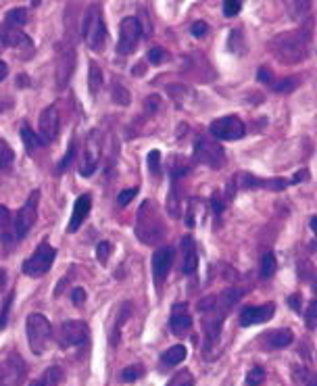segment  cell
I'll list each match as a JSON object with an SVG mask.
<instances>
[{"mask_svg": "<svg viewBox=\"0 0 317 386\" xmlns=\"http://www.w3.org/2000/svg\"><path fill=\"white\" fill-rule=\"evenodd\" d=\"M301 295H294V297H290V307L294 309V311H301Z\"/></svg>", "mask_w": 317, "mask_h": 386, "instance_id": "obj_47", "label": "cell"}, {"mask_svg": "<svg viewBox=\"0 0 317 386\" xmlns=\"http://www.w3.org/2000/svg\"><path fill=\"white\" fill-rule=\"evenodd\" d=\"M57 257V249L50 247L48 242H42L32 257H27L23 261V273L30 275V278H42V275L52 267Z\"/></svg>", "mask_w": 317, "mask_h": 386, "instance_id": "obj_7", "label": "cell"}, {"mask_svg": "<svg viewBox=\"0 0 317 386\" xmlns=\"http://www.w3.org/2000/svg\"><path fill=\"white\" fill-rule=\"evenodd\" d=\"M13 297H15V293H9V297H7L5 303H3V311H0V328L7 326V317H9V309H11Z\"/></svg>", "mask_w": 317, "mask_h": 386, "instance_id": "obj_41", "label": "cell"}, {"mask_svg": "<svg viewBox=\"0 0 317 386\" xmlns=\"http://www.w3.org/2000/svg\"><path fill=\"white\" fill-rule=\"evenodd\" d=\"M90 334V330L84 321L80 319H67L59 326V334H57V341L63 349H71V347H78L82 345Z\"/></svg>", "mask_w": 317, "mask_h": 386, "instance_id": "obj_11", "label": "cell"}, {"mask_svg": "<svg viewBox=\"0 0 317 386\" xmlns=\"http://www.w3.org/2000/svg\"><path fill=\"white\" fill-rule=\"evenodd\" d=\"M25 376L27 365L17 351L9 353L7 359L0 361V386H23Z\"/></svg>", "mask_w": 317, "mask_h": 386, "instance_id": "obj_9", "label": "cell"}, {"mask_svg": "<svg viewBox=\"0 0 317 386\" xmlns=\"http://www.w3.org/2000/svg\"><path fill=\"white\" fill-rule=\"evenodd\" d=\"M15 240V228H13V215L7 207H0V242H13Z\"/></svg>", "mask_w": 317, "mask_h": 386, "instance_id": "obj_23", "label": "cell"}, {"mask_svg": "<svg viewBox=\"0 0 317 386\" xmlns=\"http://www.w3.org/2000/svg\"><path fill=\"white\" fill-rule=\"evenodd\" d=\"M263 380H266V370L263 367H253L246 376V384L248 386H259Z\"/></svg>", "mask_w": 317, "mask_h": 386, "instance_id": "obj_35", "label": "cell"}, {"mask_svg": "<svg viewBox=\"0 0 317 386\" xmlns=\"http://www.w3.org/2000/svg\"><path fill=\"white\" fill-rule=\"evenodd\" d=\"M100 163V136L98 132H90L84 152H82V165H80V174L84 178H90Z\"/></svg>", "mask_w": 317, "mask_h": 386, "instance_id": "obj_13", "label": "cell"}, {"mask_svg": "<svg viewBox=\"0 0 317 386\" xmlns=\"http://www.w3.org/2000/svg\"><path fill=\"white\" fill-rule=\"evenodd\" d=\"M148 172L152 176L161 174V152L158 150H150V155H148Z\"/></svg>", "mask_w": 317, "mask_h": 386, "instance_id": "obj_33", "label": "cell"}, {"mask_svg": "<svg viewBox=\"0 0 317 386\" xmlns=\"http://www.w3.org/2000/svg\"><path fill=\"white\" fill-rule=\"evenodd\" d=\"M138 194V188H128V190H121L119 194H117V203H119V207H128L132 201H134V196Z\"/></svg>", "mask_w": 317, "mask_h": 386, "instance_id": "obj_38", "label": "cell"}, {"mask_svg": "<svg viewBox=\"0 0 317 386\" xmlns=\"http://www.w3.org/2000/svg\"><path fill=\"white\" fill-rule=\"evenodd\" d=\"M242 299V291L238 288H226L220 295L207 297L198 303V311L202 313V330H204V351L211 353L220 341L222 328L226 315L232 311V307Z\"/></svg>", "mask_w": 317, "mask_h": 386, "instance_id": "obj_1", "label": "cell"}, {"mask_svg": "<svg viewBox=\"0 0 317 386\" xmlns=\"http://www.w3.org/2000/svg\"><path fill=\"white\" fill-rule=\"evenodd\" d=\"M296 84H298L296 78H286V80H274V82H272V88H274L276 92H292V90L296 88Z\"/></svg>", "mask_w": 317, "mask_h": 386, "instance_id": "obj_32", "label": "cell"}, {"mask_svg": "<svg viewBox=\"0 0 317 386\" xmlns=\"http://www.w3.org/2000/svg\"><path fill=\"white\" fill-rule=\"evenodd\" d=\"M88 84H90V92L96 94L102 86V71L98 67L96 61H90V78H88Z\"/></svg>", "mask_w": 317, "mask_h": 386, "instance_id": "obj_28", "label": "cell"}, {"mask_svg": "<svg viewBox=\"0 0 317 386\" xmlns=\"http://www.w3.org/2000/svg\"><path fill=\"white\" fill-rule=\"evenodd\" d=\"M194 161L211 170H220L226 163V152L213 138H198L194 142Z\"/></svg>", "mask_w": 317, "mask_h": 386, "instance_id": "obj_6", "label": "cell"}, {"mask_svg": "<svg viewBox=\"0 0 317 386\" xmlns=\"http://www.w3.org/2000/svg\"><path fill=\"white\" fill-rule=\"evenodd\" d=\"M73 67H75V52L73 48L69 46L67 50H63L59 54V69H57V84L59 88H65L71 73H73Z\"/></svg>", "mask_w": 317, "mask_h": 386, "instance_id": "obj_20", "label": "cell"}, {"mask_svg": "<svg viewBox=\"0 0 317 386\" xmlns=\"http://www.w3.org/2000/svg\"><path fill=\"white\" fill-rule=\"evenodd\" d=\"M209 132L213 136V140H240L246 134V128L240 117L236 115H226L215 120L209 126Z\"/></svg>", "mask_w": 317, "mask_h": 386, "instance_id": "obj_10", "label": "cell"}, {"mask_svg": "<svg viewBox=\"0 0 317 386\" xmlns=\"http://www.w3.org/2000/svg\"><path fill=\"white\" fill-rule=\"evenodd\" d=\"M309 46H311V36L303 30L280 34L272 42V50L276 54V59L288 65L305 61L309 57Z\"/></svg>", "mask_w": 317, "mask_h": 386, "instance_id": "obj_3", "label": "cell"}, {"mask_svg": "<svg viewBox=\"0 0 317 386\" xmlns=\"http://www.w3.org/2000/svg\"><path fill=\"white\" fill-rule=\"evenodd\" d=\"M30 386H44V382H42V380H34V382H32Z\"/></svg>", "mask_w": 317, "mask_h": 386, "instance_id": "obj_48", "label": "cell"}, {"mask_svg": "<svg viewBox=\"0 0 317 386\" xmlns=\"http://www.w3.org/2000/svg\"><path fill=\"white\" fill-rule=\"evenodd\" d=\"M240 9H242V5L238 3V0H226V3H224V15H226V17L238 15Z\"/></svg>", "mask_w": 317, "mask_h": 386, "instance_id": "obj_40", "label": "cell"}, {"mask_svg": "<svg viewBox=\"0 0 317 386\" xmlns=\"http://www.w3.org/2000/svg\"><path fill=\"white\" fill-rule=\"evenodd\" d=\"M113 100L119 102L121 106L130 104V94H128V90L121 84H113Z\"/></svg>", "mask_w": 317, "mask_h": 386, "instance_id": "obj_36", "label": "cell"}, {"mask_svg": "<svg viewBox=\"0 0 317 386\" xmlns=\"http://www.w3.org/2000/svg\"><path fill=\"white\" fill-rule=\"evenodd\" d=\"M38 128H40V138L46 142H52L57 136H59V130H61V117H59V111L57 106H46L44 111L40 113V120H38Z\"/></svg>", "mask_w": 317, "mask_h": 386, "instance_id": "obj_14", "label": "cell"}, {"mask_svg": "<svg viewBox=\"0 0 317 386\" xmlns=\"http://www.w3.org/2000/svg\"><path fill=\"white\" fill-rule=\"evenodd\" d=\"M167 386H194V378H192L190 372L182 370V372H178V374L167 382Z\"/></svg>", "mask_w": 317, "mask_h": 386, "instance_id": "obj_30", "label": "cell"}, {"mask_svg": "<svg viewBox=\"0 0 317 386\" xmlns=\"http://www.w3.org/2000/svg\"><path fill=\"white\" fill-rule=\"evenodd\" d=\"M240 180L244 188H268V190H286L292 184V180H284V178L259 180L255 176H240Z\"/></svg>", "mask_w": 317, "mask_h": 386, "instance_id": "obj_21", "label": "cell"}, {"mask_svg": "<svg viewBox=\"0 0 317 386\" xmlns=\"http://www.w3.org/2000/svg\"><path fill=\"white\" fill-rule=\"evenodd\" d=\"M259 80H261L263 84L272 86V82H274V73H272L268 67H261V69H259Z\"/></svg>", "mask_w": 317, "mask_h": 386, "instance_id": "obj_43", "label": "cell"}, {"mask_svg": "<svg viewBox=\"0 0 317 386\" xmlns=\"http://www.w3.org/2000/svg\"><path fill=\"white\" fill-rule=\"evenodd\" d=\"M142 374H144L142 365H130V367H126V370L121 372V380H124V382H134V380L142 378Z\"/></svg>", "mask_w": 317, "mask_h": 386, "instance_id": "obj_34", "label": "cell"}, {"mask_svg": "<svg viewBox=\"0 0 317 386\" xmlns=\"http://www.w3.org/2000/svg\"><path fill=\"white\" fill-rule=\"evenodd\" d=\"M276 269H278L276 255H274L272 251L263 253V257H261V265H259V273H261V278H263V280L272 278V275L276 273Z\"/></svg>", "mask_w": 317, "mask_h": 386, "instance_id": "obj_25", "label": "cell"}, {"mask_svg": "<svg viewBox=\"0 0 317 386\" xmlns=\"http://www.w3.org/2000/svg\"><path fill=\"white\" fill-rule=\"evenodd\" d=\"M71 301L80 307V305L86 301V293H84V288H75V291L71 293Z\"/></svg>", "mask_w": 317, "mask_h": 386, "instance_id": "obj_45", "label": "cell"}, {"mask_svg": "<svg viewBox=\"0 0 317 386\" xmlns=\"http://www.w3.org/2000/svg\"><path fill=\"white\" fill-rule=\"evenodd\" d=\"M25 332H27V343H30L32 353L44 355L50 345V337H52L50 321L42 313H32L25 321Z\"/></svg>", "mask_w": 317, "mask_h": 386, "instance_id": "obj_5", "label": "cell"}, {"mask_svg": "<svg viewBox=\"0 0 317 386\" xmlns=\"http://www.w3.org/2000/svg\"><path fill=\"white\" fill-rule=\"evenodd\" d=\"M276 313V305L274 303H266V305H250L244 307L240 311V326L248 328V326H257L263 321H270Z\"/></svg>", "mask_w": 317, "mask_h": 386, "instance_id": "obj_17", "label": "cell"}, {"mask_svg": "<svg viewBox=\"0 0 317 386\" xmlns=\"http://www.w3.org/2000/svg\"><path fill=\"white\" fill-rule=\"evenodd\" d=\"M111 253H113V247H111L109 242H100V245L96 247V259H98L100 263H107L109 257H111Z\"/></svg>", "mask_w": 317, "mask_h": 386, "instance_id": "obj_37", "label": "cell"}, {"mask_svg": "<svg viewBox=\"0 0 317 386\" xmlns=\"http://www.w3.org/2000/svg\"><path fill=\"white\" fill-rule=\"evenodd\" d=\"M188 357V349L184 345H174L161 355V363L165 365H180Z\"/></svg>", "mask_w": 317, "mask_h": 386, "instance_id": "obj_24", "label": "cell"}, {"mask_svg": "<svg viewBox=\"0 0 317 386\" xmlns=\"http://www.w3.org/2000/svg\"><path fill=\"white\" fill-rule=\"evenodd\" d=\"M21 140H23V144H25V148H27V152H36L38 148H42L44 146V140L40 138V136H36L27 126H23L21 128Z\"/></svg>", "mask_w": 317, "mask_h": 386, "instance_id": "obj_26", "label": "cell"}, {"mask_svg": "<svg viewBox=\"0 0 317 386\" xmlns=\"http://www.w3.org/2000/svg\"><path fill=\"white\" fill-rule=\"evenodd\" d=\"M7 76H9V65L5 61H0V82H3Z\"/></svg>", "mask_w": 317, "mask_h": 386, "instance_id": "obj_46", "label": "cell"}, {"mask_svg": "<svg viewBox=\"0 0 317 386\" xmlns=\"http://www.w3.org/2000/svg\"><path fill=\"white\" fill-rule=\"evenodd\" d=\"M82 36L92 50H102L107 44V25L102 21V11L98 5H90L82 19Z\"/></svg>", "mask_w": 317, "mask_h": 386, "instance_id": "obj_4", "label": "cell"}, {"mask_svg": "<svg viewBox=\"0 0 317 386\" xmlns=\"http://www.w3.org/2000/svg\"><path fill=\"white\" fill-rule=\"evenodd\" d=\"M169 328H172L174 337H178V339L188 337V332L192 330V315H190L186 303H176L174 305L172 317H169Z\"/></svg>", "mask_w": 317, "mask_h": 386, "instance_id": "obj_16", "label": "cell"}, {"mask_svg": "<svg viewBox=\"0 0 317 386\" xmlns=\"http://www.w3.org/2000/svg\"><path fill=\"white\" fill-rule=\"evenodd\" d=\"M165 234H167V228L161 217V211H158V207L152 201H144L136 217L138 240L146 247H154L165 238Z\"/></svg>", "mask_w": 317, "mask_h": 386, "instance_id": "obj_2", "label": "cell"}, {"mask_svg": "<svg viewBox=\"0 0 317 386\" xmlns=\"http://www.w3.org/2000/svg\"><path fill=\"white\" fill-rule=\"evenodd\" d=\"M75 155H78V144H75V140H71L67 152L63 155V159H61V163H59V174H63V172L69 168V165L73 163V159H75Z\"/></svg>", "mask_w": 317, "mask_h": 386, "instance_id": "obj_31", "label": "cell"}, {"mask_svg": "<svg viewBox=\"0 0 317 386\" xmlns=\"http://www.w3.org/2000/svg\"><path fill=\"white\" fill-rule=\"evenodd\" d=\"M90 209H92V196L90 194H82L78 196L75 205H73V213H71V219H69V226H67V232H78L82 228V224L86 222V217L90 215Z\"/></svg>", "mask_w": 317, "mask_h": 386, "instance_id": "obj_19", "label": "cell"}, {"mask_svg": "<svg viewBox=\"0 0 317 386\" xmlns=\"http://www.w3.org/2000/svg\"><path fill=\"white\" fill-rule=\"evenodd\" d=\"M180 251H182V261H180L182 273H184V275L194 273L196 267H198V251H196L194 238H192V236H184V238H182V245H180Z\"/></svg>", "mask_w": 317, "mask_h": 386, "instance_id": "obj_18", "label": "cell"}, {"mask_svg": "<svg viewBox=\"0 0 317 386\" xmlns=\"http://www.w3.org/2000/svg\"><path fill=\"white\" fill-rule=\"evenodd\" d=\"M207 30H209V25H207L204 21H196V23L192 25V36L200 38V36H204V34H207Z\"/></svg>", "mask_w": 317, "mask_h": 386, "instance_id": "obj_44", "label": "cell"}, {"mask_svg": "<svg viewBox=\"0 0 317 386\" xmlns=\"http://www.w3.org/2000/svg\"><path fill=\"white\" fill-rule=\"evenodd\" d=\"M315 313H317V303L315 301H311L309 303V309H307V328L309 330H315Z\"/></svg>", "mask_w": 317, "mask_h": 386, "instance_id": "obj_42", "label": "cell"}, {"mask_svg": "<svg viewBox=\"0 0 317 386\" xmlns=\"http://www.w3.org/2000/svg\"><path fill=\"white\" fill-rule=\"evenodd\" d=\"M294 341V334L292 330L288 328H280V330H272V332L263 334V343H266L270 349H286L290 347Z\"/></svg>", "mask_w": 317, "mask_h": 386, "instance_id": "obj_22", "label": "cell"}, {"mask_svg": "<svg viewBox=\"0 0 317 386\" xmlns=\"http://www.w3.org/2000/svg\"><path fill=\"white\" fill-rule=\"evenodd\" d=\"M25 21H27V11H25V9H13V11L7 13L5 25L21 30V27L25 25Z\"/></svg>", "mask_w": 317, "mask_h": 386, "instance_id": "obj_27", "label": "cell"}, {"mask_svg": "<svg viewBox=\"0 0 317 386\" xmlns=\"http://www.w3.org/2000/svg\"><path fill=\"white\" fill-rule=\"evenodd\" d=\"M13 159H15L13 148H11L5 140H0V170H3V168H9V165L13 163Z\"/></svg>", "mask_w": 317, "mask_h": 386, "instance_id": "obj_29", "label": "cell"}, {"mask_svg": "<svg viewBox=\"0 0 317 386\" xmlns=\"http://www.w3.org/2000/svg\"><path fill=\"white\" fill-rule=\"evenodd\" d=\"M38 203H40V190H34L23 207L13 215V228H15V240H21L27 236V232L34 228L36 217H38Z\"/></svg>", "mask_w": 317, "mask_h": 386, "instance_id": "obj_8", "label": "cell"}, {"mask_svg": "<svg viewBox=\"0 0 317 386\" xmlns=\"http://www.w3.org/2000/svg\"><path fill=\"white\" fill-rule=\"evenodd\" d=\"M140 36H142L140 21L136 17H126L119 25V42H117V52L121 57H128V54L134 52V48L140 42Z\"/></svg>", "mask_w": 317, "mask_h": 386, "instance_id": "obj_12", "label": "cell"}, {"mask_svg": "<svg viewBox=\"0 0 317 386\" xmlns=\"http://www.w3.org/2000/svg\"><path fill=\"white\" fill-rule=\"evenodd\" d=\"M174 259H176V251L172 247H163L152 255V275H154V282H156L158 288H161V284L169 275Z\"/></svg>", "mask_w": 317, "mask_h": 386, "instance_id": "obj_15", "label": "cell"}, {"mask_svg": "<svg viewBox=\"0 0 317 386\" xmlns=\"http://www.w3.org/2000/svg\"><path fill=\"white\" fill-rule=\"evenodd\" d=\"M165 57H167V52H165L163 48H158V46H156V48H150L148 54H146V59H148L150 63H154V65H156V63H161Z\"/></svg>", "mask_w": 317, "mask_h": 386, "instance_id": "obj_39", "label": "cell"}]
</instances>
